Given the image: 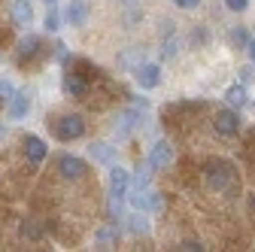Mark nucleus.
<instances>
[{
  "instance_id": "obj_1",
  "label": "nucleus",
  "mask_w": 255,
  "mask_h": 252,
  "mask_svg": "<svg viewBox=\"0 0 255 252\" xmlns=\"http://www.w3.org/2000/svg\"><path fill=\"white\" fill-rule=\"evenodd\" d=\"M204 179H207L210 192H228L231 182H234V167L222 158H210L204 164Z\"/></svg>"
},
{
  "instance_id": "obj_2",
  "label": "nucleus",
  "mask_w": 255,
  "mask_h": 252,
  "mask_svg": "<svg viewBox=\"0 0 255 252\" xmlns=\"http://www.w3.org/2000/svg\"><path fill=\"white\" fill-rule=\"evenodd\" d=\"M52 134L61 140V143H70V140H79L85 134V119L79 113H67V116H61L55 119L52 125Z\"/></svg>"
},
{
  "instance_id": "obj_3",
  "label": "nucleus",
  "mask_w": 255,
  "mask_h": 252,
  "mask_svg": "<svg viewBox=\"0 0 255 252\" xmlns=\"http://www.w3.org/2000/svg\"><path fill=\"white\" fill-rule=\"evenodd\" d=\"M213 128H216L219 137H240V131H243V119H240V113H237L234 107H228V110H219V113H216Z\"/></svg>"
},
{
  "instance_id": "obj_4",
  "label": "nucleus",
  "mask_w": 255,
  "mask_h": 252,
  "mask_svg": "<svg viewBox=\"0 0 255 252\" xmlns=\"http://www.w3.org/2000/svg\"><path fill=\"white\" fill-rule=\"evenodd\" d=\"M88 79H91V76H85V64H82V73L70 70L67 76H64V91H67L70 98L82 101V98H88Z\"/></svg>"
},
{
  "instance_id": "obj_5",
  "label": "nucleus",
  "mask_w": 255,
  "mask_h": 252,
  "mask_svg": "<svg viewBox=\"0 0 255 252\" xmlns=\"http://www.w3.org/2000/svg\"><path fill=\"white\" fill-rule=\"evenodd\" d=\"M131 173L125 167H110V201H122L128 195V185H131Z\"/></svg>"
},
{
  "instance_id": "obj_6",
  "label": "nucleus",
  "mask_w": 255,
  "mask_h": 252,
  "mask_svg": "<svg viewBox=\"0 0 255 252\" xmlns=\"http://www.w3.org/2000/svg\"><path fill=\"white\" fill-rule=\"evenodd\" d=\"M170 161H173V146H170L167 140H158V143L149 149V167H152V170H164Z\"/></svg>"
},
{
  "instance_id": "obj_7",
  "label": "nucleus",
  "mask_w": 255,
  "mask_h": 252,
  "mask_svg": "<svg viewBox=\"0 0 255 252\" xmlns=\"http://www.w3.org/2000/svg\"><path fill=\"white\" fill-rule=\"evenodd\" d=\"M134 79H137V85L143 91H152V88L161 85V67H158V64H140L134 70Z\"/></svg>"
},
{
  "instance_id": "obj_8",
  "label": "nucleus",
  "mask_w": 255,
  "mask_h": 252,
  "mask_svg": "<svg viewBox=\"0 0 255 252\" xmlns=\"http://www.w3.org/2000/svg\"><path fill=\"white\" fill-rule=\"evenodd\" d=\"M9 21L15 27H30L34 24V6H30L27 0H12L9 3Z\"/></svg>"
},
{
  "instance_id": "obj_9",
  "label": "nucleus",
  "mask_w": 255,
  "mask_h": 252,
  "mask_svg": "<svg viewBox=\"0 0 255 252\" xmlns=\"http://www.w3.org/2000/svg\"><path fill=\"white\" fill-rule=\"evenodd\" d=\"M55 167H58V173H61L64 179H79V176L85 173V161L76 158V155H61Z\"/></svg>"
},
{
  "instance_id": "obj_10",
  "label": "nucleus",
  "mask_w": 255,
  "mask_h": 252,
  "mask_svg": "<svg viewBox=\"0 0 255 252\" xmlns=\"http://www.w3.org/2000/svg\"><path fill=\"white\" fill-rule=\"evenodd\" d=\"M43 55V40L40 37H24L18 43V64H30L34 58Z\"/></svg>"
},
{
  "instance_id": "obj_11",
  "label": "nucleus",
  "mask_w": 255,
  "mask_h": 252,
  "mask_svg": "<svg viewBox=\"0 0 255 252\" xmlns=\"http://www.w3.org/2000/svg\"><path fill=\"white\" fill-rule=\"evenodd\" d=\"M64 18H67L70 27H82L88 21V3L85 0H70L67 9H64Z\"/></svg>"
},
{
  "instance_id": "obj_12",
  "label": "nucleus",
  "mask_w": 255,
  "mask_h": 252,
  "mask_svg": "<svg viewBox=\"0 0 255 252\" xmlns=\"http://www.w3.org/2000/svg\"><path fill=\"white\" fill-rule=\"evenodd\" d=\"M46 143L40 140V137H34V134H27L24 137V158L30 161V164H40V161H46Z\"/></svg>"
},
{
  "instance_id": "obj_13",
  "label": "nucleus",
  "mask_w": 255,
  "mask_h": 252,
  "mask_svg": "<svg viewBox=\"0 0 255 252\" xmlns=\"http://www.w3.org/2000/svg\"><path fill=\"white\" fill-rule=\"evenodd\" d=\"M225 104L234 107V110H243V107L249 104V94H246V85H243V82H234V85L225 91Z\"/></svg>"
},
{
  "instance_id": "obj_14",
  "label": "nucleus",
  "mask_w": 255,
  "mask_h": 252,
  "mask_svg": "<svg viewBox=\"0 0 255 252\" xmlns=\"http://www.w3.org/2000/svg\"><path fill=\"white\" fill-rule=\"evenodd\" d=\"M116 243H119V231L113 225H104L94 231V246L98 249H116Z\"/></svg>"
},
{
  "instance_id": "obj_15",
  "label": "nucleus",
  "mask_w": 255,
  "mask_h": 252,
  "mask_svg": "<svg viewBox=\"0 0 255 252\" xmlns=\"http://www.w3.org/2000/svg\"><path fill=\"white\" fill-rule=\"evenodd\" d=\"M137 122H140V110H128V113H122L119 122H116V134H119V137H128V134L137 128Z\"/></svg>"
},
{
  "instance_id": "obj_16",
  "label": "nucleus",
  "mask_w": 255,
  "mask_h": 252,
  "mask_svg": "<svg viewBox=\"0 0 255 252\" xmlns=\"http://www.w3.org/2000/svg\"><path fill=\"white\" fill-rule=\"evenodd\" d=\"M30 113V98L27 94H15L9 101V119H24Z\"/></svg>"
},
{
  "instance_id": "obj_17",
  "label": "nucleus",
  "mask_w": 255,
  "mask_h": 252,
  "mask_svg": "<svg viewBox=\"0 0 255 252\" xmlns=\"http://www.w3.org/2000/svg\"><path fill=\"white\" fill-rule=\"evenodd\" d=\"M88 152H91V158L101 161V164H110V161H113V149H110V143H91Z\"/></svg>"
},
{
  "instance_id": "obj_18",
  "label": "nucleus",
  "mask_w": 255,
  "mask_h": 252,
  "mask_svg": "<svg viewBox=\"0 0 255 252\" xmlns=\"http://www.w3.org/2000/svg\"><path fill=\"white\" fill-rule=\"evenodd\" d=\"M131 179H134V188H140V192H146V188H149V164H146V167H140V170H137V173H134Z\"/></svg>"
},
{
  "instance_id": "obj_19",
  "label": "nucleus",
  "mask_w": 255,
  "mask_h": 252,
  "mask_svg": "<svg viewBox=\"0 0 255 252\" xmlns=\"http://www.w3.org/2000/svg\"><path fill=\"white\" fill-rule=\"evenodd\" d=\"M12 98H15V88H12L6 79H0V104H6V107H9Z\"/></svg>"
},
{
  "instance_id": "obj_20",
  "label": "nucleus",
  "mask_w": 255,
  "mask_h": 252,
  "mask_svg": "<svg viewBox=\"0 0 255 252\" xmlns=\"http://www.w3.org/2000/svg\"><path fill=\"white\" fill-rule=\"evenodd\" d=\"M231 43L234 46H249V37H246V27H231Z\"/></svg>"
},
{
  "instance_id": "obj_21",
  "label": "nucleus",
  "mask_w": 255,
  "mask_h": 252,
  "mask_svg": "<svg viewBox=\"0 0 255 252\" xmlns=\"http://www.w3.org/2000/svg\"><path fill=\"white\" fill-rule=\"evenodd\" d=\"M21 234H24V237H27V240H37V237H40V234H43V228H40V225H37V222H34V219H30V222H27V225H24V228H21Z\"/></svg>"
},
{
  "instance_id": "obj_22",
  "label": "nucleus",
  "mask_w": 255,
  "mask_h": 252,
  "mask_svg": "<svg viewBox=\"0 0 255 252\" xmlns=\"http://www.w3.org/2000/svg\"><path fill=\"white\" fill-rule=\"evenodd\" d=\"M131 231H134V234H146V231H149L146 216H134V219H131Z\"/></svg>"
},
{
  "instance_id": "obj_23",
  "label": "nucleus",
  "mask_w": 255,
  "mask_h": 252,
  "mask_svg": "<svg viewBox=\"0 0 255 252\" xmlns=\"http://www.w3.org/2000/svg\"><path fill=\"white\" fill-rule=\"evenodd\" d=\"M222 3H225L228 12H243V9L249 6V0H222Z\"/></svg>"
},
{
  "instance_id": "obj_24",
  "label": "nucleus",
  "mask_w": 255,
  "mask_h": 252,
  "mask_svg": "<svg viewBox=\"0 0 255 252\" xmlns=\"http://www.w3.org/2000/svg\"><path fill=\"white\" fill-rule=\"evenodd\" d=\"M43 24H46V30H58V24H61V15H58L55 9H49V12H46V21H43Z\"/></svg>"
},
{
  "instance_id": "obj_25",
  "label": "nucleus",
  "mask_w": 255,
  "mask_h": 252,
  "mask_svg": "<svg viewBox=\"0 0 255 252\" xmlns=\"http://www.w3.org/2000/svg\"><path fill=\"white\" fill-rule=\"evenodd\" d=\"M240 82H243V85L255 82V64H252V67H243V70H240Z\"/></svg>"
},
{
  "instance_id": "obj_26",
  "label": "nucleus",
  "mask_w": 255,
  "mask_h": 252,
  "mask_svg": "<svg viewBox=\"0 0 255 252\" xmlns=\"http://www.w3.org/2000/svg\"><path fill=\"white\" fill-rule=\"evenodd\" d=\"M173 3L179 9H195V6H201V0H173Z\"/></svg>"
},
{
  "instance_id": "obj_27",
  "label": "nucleus",
  "mask_w": 255,
  "mask_h": 252,
  "mask_svg": "<svg viewBox=\"0 0 255 252\" xmlns=\"http://www.w3.org/2000/svg\"><path fill=\"white\" fill-rule=\"evenodd\" d=\"M179 249H195V252H204V249H207V246H201V243H198V240H185V243H182V246H179Z\"/></svg>"
},
{
  "instance_id": "obj_28",
  "label": "nucleus",
  "mask_w": 255,
  "mask_h": 252,
  "mask_svg": "<svg viewBox=\"0 0 255 252\" xmlns=\"http://www.w3.org/2000/svg\"><path fill=\"white\" fill-rule=\"evenodd\" d=\"M246 52H249V58H252V64H255V40H249V46H246Z\"/></svg>"
},
{
  "instance_id": "obj_29",
  "label": "nucleus",
  "mask_w": 255,
  "mask_h": 252,
  "mask_svg": "<svg viewBox=\"0 0 255 252\" xmlns=\"http://www.w3.org/2000/svg\"><path fill=\"white\" fill-rule=\"evenodd\" d=\"M119 3H125V6H131V3H134V0H119Z\"/></svg>"
},
{
  "instance_id": "obj_30",
  "label": "nucleus",
  "mask_w": 255,
  "mask_h": 252,
  "mask_svg": "<svg viewBox=\"0 0 255 252\" xmlns=\"http://www.w3.org/2000/svg\"><path fill=\"white\" fill-rule=\"evenodd\" d=\"M249 207H252V213H255V195H252V201H249Z\"/></svg>"
},
{
  "instance_id": "obj_31",
  "label": "nucleus",
  "mask_w": 255,
  "mask_h": 252,
  "mask_svg": "<svg viewBox=\"0 0 255 252\" xmlns=\"http://www.w3.org/2000/svg\"><path fill=\"white\" fill-rule=\"evenodd\" d=\"M43 3H49V6H55V3H58V0H43Z\"/></svg>"
},
{
  "instance_id": "obj_32",
  "label": "nucleus",
  "mask_w": 255,
  "mask_h": 252,
  "mask_svg": "<svg viewBox=\"0 0 255 252\" xmlns=\"http://www.w3.org/2000/svg\"><path fill=\"white\" fill-rule=\"evenodd\" d=\"M252 27H255V24H252Z\"/></svg>"
}]
</instances>
